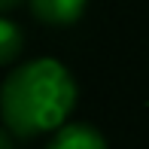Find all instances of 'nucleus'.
I'll list each match as a JSON object with an SVG mask.
<instances>
[{
    "instance_id": "f257e3e1",
    "label": "nucleus",
    "mask_w": 149,
    "mask_h": 149,
    "mask_svg": "<svg viewBox=\"0 0 149 149\" xmlns=\"http://www.w3.org/2000/svg\"><path fill=\"white\" fill-rule=\"evenodd\" d=\"M76 79L55 58H33L15 67L0 88V113L6 131L37 137L67 125L76 107Z\"/></svg>"
},
{
    "instance_id": "f03ea898",
    "label": "nucleus",
    "mask_w": 149,
    "mask_h": 149,
    "mask_svg": "<svg viewBox=\"0 0 149 149\" xmlns=\"http://www.w3.org/2000/svg\"><path fill=\"white\" fill-rule=\"evenodd\" d=\"M85 3L88 0H31V12L37 22L49 28H67L82 18Z\"/></svg>"
},
{
    "instance_id": "7ed1b4c3",
    "label": "nucleus",
    "mask_w": 149,
    "mask_h": 149,
    "mask_svg": "<svg viewBox=\"0 0 149 149\" xmlns=\"http://www.w3.org/2000/svg\"><path fill=\"white\" fill-rule=\"evenodd\" d=\"M46 149H107V140L97 128L85 125V122H70L55 131Z\"/></svg>"
},
{
    "instance_id": "20e7f679",
    "label": "nucleus",
    "mask_w": 149,
    "mask_h": 149,
    "mask_svg": "<svg viewBox=\"0 0 149 149\" xmlns=\"http://www.w3.org/2000/svg\"><path fill=\"white\" fill-rule=\"evenodd\" d=\"M22 49H24V33L18 31V24L9 18H0V64H12Z\"/></svg>"
},
{
    "instance_id": "39448f33",
    "label": "nucleus",
    "mask_w": 149,
    "mask_h": 149,
    "mask_svg": "<svg viewBox=\"0 0 149 149\" xmlns=\"http://www.w3.org/2000/svg\"><path fill=\"white\" fill-rule=\"evenodd\" d=\"M18 3H22V0H0V9H3V12H12Z\"/></svg>"
},
{
    "instance_id": "423d86ee",
    "label": "nucleus",
    "mask_w": 149,
    "mask_h": 149,
    "mask_svg": "<svg viewBox=\"0 0 149 149\" xmlns=\"http://www.w3.org/2000/svg\"><path fill=\"white\" fill-rule=\"evenodd\" d=\"M0 149H12V143H9V131L0 134Z\"/></svg>"
}]
</instances>
